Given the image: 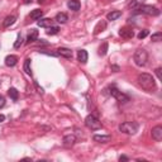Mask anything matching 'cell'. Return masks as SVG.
<instances>
[{
	"instance_id": "cell-26",
	"label": "cell",
	"mask_w": 162,
	"mask_h": 162,
	"mask_svg": "<svg viewBox=\"0 0 162 162\" xmlns=\"http://www.w3.org/2000/svg\"><path fill=\"white\" fill-rule=\"evenodd\" d=\"M58 31H60V28H58V27H49V28H48V31H47V34L48 36H55V34H57L58 33Z\"/></svg>"
},
{
	"instance_id": "cell-32",
	"label": "cell",
	"mask_w": 162,
	"mask_h": 162,
	"mask_svg": "<svg viewBox=\"0 0 162 162\" xmlns=\"http://www.w3.org/2000/svg\"><path fill=\"white\" fill-rule=\"evenodd\" d=\"M156 75H157L158 80H161V79H162V76H161V67H158V69H156Z\"/></svg>"
},
{
	"instance_id": "cell-21",
	"label": "cell",
	"mask_w": 162,
	"mask_h": 162,
	"mask_svg": "<svg viewBox=\"0 0 162 162\" xmlns=\"http://www.w3.org/2000/svg\"><path fill=\"white\" fill-rule=\"evenodd\" d=\"M42 15H43V11L40 10V9H34V10L31 13V18H32L33 20L40 19V18H42Z\"/></svg>"
},
{
	"instance_id": "cell-19",
	"label": "cell",
	"mask_w": 162,
	"mask_h": 162,
	"mask_svg": "<svg viewBox=\"0 0 162 162\" xmlns=\"http://www.w3.org/2000/svg\"><path fill=\"white\" fill-rule=\"evenodd\" d=\"M52 23H53V20H52V19H48V18H46V19H39V20L37 22L38 27H42V28H46V27H52Z\"/></svg>"
},
{
	"instance_id": "cell-37",
	"label": "cell",
	"mask_w": 162,
	"mask_h": 162,
	"mask_svg": "<svg viewBox=\"0 0 162 162\" xmlns=\"http://www.w3.org/2000/svg\"><path fill=\"white\" fill-rule=\"evenodd\" d=\"M38 3L40 4V3H45V0H38Z\"/></svg>"
},
{
	"instance_id": "cell-29",
	"label": "cell",
	"mask_w": 162,
	"mask_h": 162,
	"mask_svg": "<svg viewBox=\"0 0 162 162\" xmlns=\"http://www.w3.org/2000/svg\"><path fill=\"white\" fill-rule=\"evenodd\" d=\"M148 33H150V32H148L147 29H143V31H141V32L138 33V38H139V39H143V38H146V37L148 36Z\"/></svg>"
},
{
	"instance_id": "cell-9",
	"label": "cell",
	"mask_w": 162,
	"mask_h": 162,
	"mask_svg": "<svg viewBox=\"0 0 162 162\" xmlns=\"http://www.w3.org/2000/svg\"><path fill=\"white\" fill-rule=\"evenodd\" d=\"M152 138L157 142L162 139V127L161 126H156L155 128H152Z\"/></svg>"
},
{
	"instance_id": "cell-35",
	"label": "cell",
	"mask_w": 162,
	"mask_h": 162,
	"mask_svg": "<svg viewBox=\"0 0 162 162\" xmlns=\"http://www.w3.org/2000/svg\"><path fill=\"white\" fill-rule=\"evenodd\" d=\"M112 69L114 70V72H118V71H119V67H118V66H112Z\"/></svg>"
},
{
	"instance_id": "cell-24",
	"label": "cell",
	"mask_w": 162,
	"mask_h": 162,
	"mask_svg": "<svg viewBox=\"0 0 162 162\" xmlns=\"http://www.w3.org/2000/svg\"><path fill=\"white\" fill-rule=\"evenodd\" d=\"M143 3H144V0H132V2L128 4V6H129V8H133V9H136V8L141 6V5H143Z\"/></svg>"
},
{
	"instance_id": "cell-34",
	"label": "cell",
	"mask_w": 162,
	"mask_h": 162,
	"mask_svg": "<svg viewBox=\"0 0 162 162\" xmlns=\"http://www.w3.org/2000/svg\"><path fill=\"white\" fill-rule=\"evenodd\" d=\"M4 120H5V115L4 114H0V123H3Z\"/></svg>"
},
{
	"instance_id": "cell-2",
	"label": "cell",
	"mask_w": 162,
	"mask_h": 162,
	"mask_svg": "<svg viewBox=\"0 0 162 162\" xmlns=\"http://www.w3.org/2000/svg\"><path fill=\"white\" fill-rule=\"evenodd\" d=\"M133 61H134V63H136L137 66L144 67L147 65V61H148V53H147V51L143 49V48L136 51V53H134V56H133Z\"/></svg>"
},
{
	"instance_id": "cell-17",
	"label": "cell",
	"mask_w": 162,
	"mask_h": 162,
	"mask_svg": "<svg viewBox=\"0 0 162 162\" xmlns=\"http://www.w3.org/2000/svg\"><path fill=\"white\" fill-rule=\"evenodd\" d=\"M67 6H69L71 10H74V11H77V10L80 9L81 4H80L79 0H69V3H67Z\"/></svg>"
},
{
	"instance_id": "cell-36",
	"label": "cell",
	"mask_w": 162,
	"mask_h": 162,
	"mask_svg": "<svg viewBox=\"0 0 162 162\" xmlns=\"http://www.w3.org/2000/svg\"><path fill=\"white\" fill-rule=\"evenodd\" d=\"M24 2V4H29V3H32V0H23Z\"/></svg>"
},
{
	"instance_id": "cell-5",
	"label": "cell",
	"mask_w": 162,
	"mask_h": 162,
	"mask_svg": "<svg viewBox=\"0 0 162 162\" xmlns=\"http://www.w3.org/2000/svg\"><path fill=\"white\" fill-rule=\"evenodd\" d=\"M139 10V13L142 14H147V15H151V17H157L161 14V11L156 6H152V5H141L137 8Z\"/></svg>"
},
{
	"instance_id": "cell-30",
	"label": "cell",
	"mask_w": 162,
	"mask_h": 162,
	"mask_svg": "<svg viewBox=\"0 0 162 162\" xmlns=\"http://www.w3.org/2000/svg\"><path fill=\"white\" fill-rule=\"evenodd\" d=\"M34 85H36V87H37V90H38V92H39V94H43V92H45V90H43L42 87H40V86L38 85V83H37L36 80H34Z\"/></svg>"
},
{
	"instance_id": "cell-33",
	"label": "cell",
	"mask_w": 162,
	"mask_h": 162,
	"mask_svg": "<svg viewBox=\"0 0 162 162\" xmlns=\"http://www.w3.org/2000/svg\"><path fill=\"white\" fill-rule=\"evenodd\" d=\"M128 160H129V158L126 157V156H120V157H119V161H128Z\"/></svg>"
},
{
	"instance_id": "cell-22",
	"label": "cell",
	"mask_w": 162,
	"mask_h": 162,
	"mask_svg": "<svg viewBox=\"0 0 162 162\" xmlns=\"http://www.w3.org/2000/svg\"><path fill=\"white\" fill-rule=\"evenodd\" d=\"M24 72L27 74V75H29V76H32V70H31V58H27L25 61H24Z\"/></svg>"
},
{
	"instance_id": "cell-4",
	"label": "cell",
	"mask_w": 162,
	"mask_h": 162,
	"mask_svg": "<svg viewBox=\"0 0 162 162\" xmlns=\"http://www.w3.org/2000/svg\"><path fill=\"white\" fill-rule=\"evenodd\" d=\"M85 126H86L89 129H91V130H98V129L101 128V122H100L95 115L90 114V115H87V117L85 118Z\"/></svg>"
},
{
	"instance_id": "cell-31",
	"label": "cell",
	"mask_w": 162,
	"mask_h": 162,
	"mask_svg": "<svg viewBox=\"0 0 162 162\" xmlns=\"http://www.w3.org/2000/svg\"><path fill=\"white\" fill-rule=\"evenodd\" d=\"M4 106H5V98L0 95V109H2V108H4Z\"/></svg>"
},
{
	"instance_id": "cell-16",
	"label": "cell",
	"mask_w": 162,
	"mask_h": 162,
	"mask_svg": "<svg viewBox=\"0 0 162 162\" xmlns=\"http://www.w3.org/2000/svg\"><path fill=\"white\" fill-rule=\"evenodd\" d=\"M119 17H122V11H119V10H114V11H110L106 14L108 20H117Z\"/></svg>"
},
{
	"instance_id": "cell-3",
	"label": "cell",
	"mask_w": 162,
	"mask_h": 162,
	"mask_svg": "<svg viewBox=\"0 0 162 162\" xmlns=\"http://www.w3.org/2000/svg\"><path fill=\"white\" fill-rule=\"evenodd\" d=\"M139 124L136 123V122H124L119 126V130L123 132L126 134H136L138 132Z\"/></svg>"
},
{
	"instance_id": "cell-25",
	"label": "cell",
	"mask_w": 162,
	"mask_h": 162,
	"mask_svg": "<svg viewBox=\"0 0 162 162\" xmlns=\"http://www.w3.org/2000/svg\"><path fill=\"white\" fill-rule=\"evenodd\" d=\"M106 52H108V43L104 42V43L99 47V55H100V56H105Z\"/></svg>"
},
{
	"instance_id": "cell-23",
	"label": "cell",
	"mask_w": 162,
	"mask_h": 162,
	"mask_svg": "<svg viewBox=\"0 0 162 162\" xmlns=\"http://www.w3.org/2000/svg\"><path fill=\"white\" fill-rule=\"evenodd\" d=\"M56 20L61 24L66 23L67 20H69V17H67V14H65V13H58V14L56 15Z\"/></svg>"
},
{
	"instance_id": "cell-7",
	"label": "cell",
	"mask_w": 162,
	"mask_h": 162,
	"mask_svg": "<svg viewBox=\"0 0 162 162\" xmlns=\"http://www.w3.org/2000/svg\"><path fill=\"white\" fill-rule=\"evenodd\" d=\"M119 36L124 39H132L134 37V31L130 27H123V28H120V31H119Z\"/></svg>"
},
{
	"instance_id": "cell-6",
	"label": "cell",
	"mask_w": 162,
	"mask_h": 162,
	"mask_svg": "<svg viewBox=\"0 0 162 162\" xmlns=\"http://www.w3.org/2000/svg\"><path fill=\"white\" fill-rule=\"evenodd\" d=\"M109 94H110L113 98H115L118 101H120V103H127V101H129V98L126 95V94H123L122 91H119L115 86H110Z\"/></svg>"
},
{
	"instance_id": "cell-27",
	"label": "cell",
	"mask_w": 162,
	"mask_h": 162,
	"mask_svg": "<svg viewBox=\"0 0 162 162\" xmlns=\"http://www.w3.org/2000/svg\"><path fill=\"white\" fill-rule=\"evenodd\" d=\"M22 45H23V37H22V34H18L17 40H15V43H14V48H19Z\"/></svg>"
},
{
	"instance_id": "cell-18",
	"label": "cell",
	"mask_w": 162,
	"mask_h": 162,
	"mask_svg": "<svg viewBox=\"0 0 162 162\" xmlns=\"http://www.w3.org/2000/svg\"><path fill=\"white\" fill-rule=\"evenodd\" d=\"M105 28H106V22H105V20L99 22V23L96 24L95 28H94V34H99V33H100V32H103Z\"/></svg>"
},
{
	"instance_id": "cell-8",
	"label": "cell",
	"mask_w": 162,
	"mask_h": 162,
	"mask_svg": "<svg viewBox=\"0 0 162 162\" xmlns=\"http://www.w3.org/2000/svg\"><path fill=\"white\" fill-rule=\"evenodd\" d=\"M75 143H76V137L74 134H67V136H65L63 139H62V144L65 147H72Z\"/></svg>"
},
{
	"instance_id": "cell-13",
	"label": "cell",
	"mask_w": 162,
	"mask_h": 162,
	"mask_svg": "<svg viewBox=\"0 0 162 162\" xmlns=\"http://www.w3.org/2000/svg\"><path fill=\"white\" fill-rule=\"evenodd\" d=\"M92 139L98 142V143H108V142H110L112 137L110 136H99V134H95V136L92 137Z\"/></svg>"
},
{
	"instance_id": "cell-1",
	"label": "cell",
	"mask_w": 162,
	"mask_h": 162,
	"mask_svg": "<svg viewBox=\"0 0 162 162\" xmlns=\"http://www.w3.org/2000/svg\"><path fill=\"white\" fill-rule=\"evenodd\" d=\"M137 81H138L139 86L142 89H144L146 91L151 92V91H156V89H157L156 81H155V79L150 74H141V75H138Z\"/></svg>"
},
{
	"instance_id": "cell-11",
	"label": "cell",
	"mask_w": 162,
	"mask_h": 162,
	"mask_svg": "<svg viewBox=\"0 0 162 162\" xmlns=\"http://www.w3.org/2000/svg\"><path fill=\"white\" fill-rule=\"evenodd\" d=\"M18 63V57L14 56V55H10V56H6L5 57V65L8 67H13Z\"/></svg>"
},
{
	"instance_id": "cell-14",
	"label": "cell",
	"mask_w": 162,
	"mask_h": 162,
	"mask_svg": "<svg viewBox=\"0 0 162 162\" xmlns=\"http://www.w3.org/2000/svg\"><path fill=\"white\" fill-rule=\"evenodd\" d=\"M37 38H38V31H37V29H32V31L29 32L28 37H27V43H33V42H36Z\"/></svg>"
},
{
	"instance_id": "cell-20",
	"label": "cell",
	"mask_w": 162,
	"mask_h": 162,
	"mask_svg": "<svg viewBox=\"0 0 162 162\" xmlns=\"http://www.w3.org/2000/svg\"><path fill=\"white\" fill-rule=\"evenodd\" d=\"M8 94H9L10 99H13L14 101H17L18 98H19V92H18V90H17L15 87H10V89L8 90Z\"/></svg>"
},
{
	"instance_id": "cell-12",
	"label": "cell",
	"mask_w": 162,
	"mask_h": 162,
	"mask_svg": "<svg viewBox=\"0 0 162 162\" xmlns=\"http://www.w3.org/2000/svg\"><path fill=\"white\" fill-rule=\"evenodd\" d=\"M87 58H89V56H87V52H86L85 49L77 51V60H79L81 63H86V62H87Z\"/></svg>"
},
{
	"instance_id": "cell-10",
	"label": "cell",
	"mask_w": 162,
	"mask_h": 162,
	"mask_svg": "<svg viewBox=\"0 0 162 162\" xmlns=\"http://www.w3.org/2000/svg\"><path fill=\"white\" fill-rule=\"evenodd\" d=\"M57 53L58 56H62L65 58H72V51L69 49V48H65V47H60L57 49Z\"/></svg>"
},
{
	"instance_id": "cell-15",
	"label": "cell",
	"mask_w": 162,
	"mask_h": 162,
	"mask_svg": "<svg viewBox=\"0 0 162 162\" xmlns=\"http://www.w3.org/2000/svg\"><path fill=\"white\" fill-rule=\"evenodd\" d=\"M15 20H17V18L14 15H8L4 19V22H3V27H4V28H9L10 25H13V24L15 23Z\"/></svg>"
},
{
	"instance_id": "cell-28",
	"label": "cell",
	"mask_w": 162,
	"mask_h": 162,
	"mask_svg": "<svg viewBox=\"0 0 162 162\" xmlns=\"http://www.w3.org/2000/svg\"><path fill=\"white\" fill-rule=\"evenodd\" d=\"M151 39L153 40V42H160V40L162 39V33H161V32H157V33H155V34H152V37H151Z\"/></svg>"
}]
</instances>
